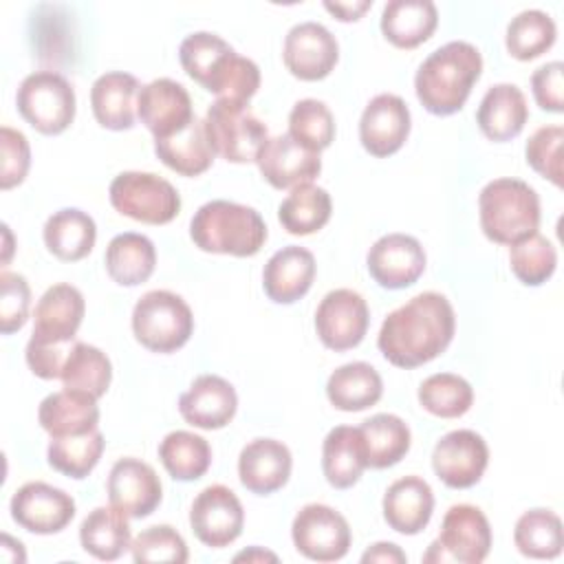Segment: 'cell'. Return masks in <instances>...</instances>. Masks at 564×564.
Masks as SVG:
<instances>
[{"label":"cell","mask_w":564,"mask_h":564,"mask_svg":"<svg viewBox=\"0 0 564 564\" xmlns=\"http://www.w3.org/2000/svg\"><path fill=\"white\" fill-rule=\"evenodd\" d=\"M156 156L181 176H198L214 163V148L205 132V121L196 119L165 139H154Z\"/></svg>","instance_id":"32"},{"label":"cell","mask_w":564,"mask_h":564,"mask_svg":"<svg viewBox=\"0 0 564 564\" xmlns=\"http://www.w3.org/2000/svg\"><path fill=\"white\" fill-rule=\"evenodd\" d=\"M59 379L66 390H77L101 399L112 379V364L108 355L97 346L75 341L64 361Z\"/></svg>","instance_id":"39"},{"label":"cell","mask_w":564,"mask_h":564,"mask_svg":"<svg viewBox=\"0 0 564 564\" xmlns=\"http://www.w3.org/2000/svg\"><path fill=\"white\" fill-rule=\"evenodd\" d=\"M189 238L200 251L249 258L262 249L267 225L253 207L220 198L198 207L189 223Z\"/></svg>","instance_id":"4"},{"label":"cell","mask_w":564,"mask_h":564,"mask_svg":"<svg viewBox=\"0 0 564 564\" xmlns=\"http://www.w3.org/2000/svg\"><path fill=\"white\" fill-rule=\"evenodd\" d=\"M516 549L531 560H553L562 553V520L549 509L524 511L513 529Z\"/></svg>","instance_id":"41"},{"label":"cell","mask_w":564,"mask_h":564,"mask_svg":"<svg viewBox=\"0 0 564 564\" xmlns=\"http://www.w3.org/2000/svg\"><path fill=\"white\" fill-rule=\"evenodd\" d=\"M359 432L364 438L368 467L372 469H386L397 465L410 449V427L397 414H375L359 425Z\"/></svg>","instance_id":"37"},{"label":"cell","mask_w":564,"mask_h":564,"mask_svg":"<svg viewBox=\"0 0 564 564\" xmlns=\"http://www.w3.org/2000/svg\"><path fill=\"white\" fill-rule=\"evenodd\" d=\"M425 262L421 242L408 234L381 236L366 258L372 280L390 291L412 286L423 275Z\"/></svg>","instance_id":"18"},{"label":"cell","mask_w":564,"mask_h":564,"mask_svg":"<svg viewBox=\"0 0 564 564\" xmlns=\"http://www.w3.org/2000/svg\"><path fill=\"white\" fill-rule=\"evenodd\" d=\"M104 447H106V441L97 427L93 432L77 434V436L51 438L46 449V460L55 471L68 478L82 480L97 467L104 454Z\"/></svg>","instance_id":"42"},{"label":"cell","mask_w":564,"mask_h":564,"mask_svg":"<svg viewBox=\"0 0 564 564\" xmlns=\"http://www.w3.org/2000/svg\"><path fill=\"white\" fill-rule=\"evenodd\" d=\"M480 73V51L469 42L454 40L423 59L414 75V90L427 112L447 117L465 106Z\"/></svg>","instance_id":"3"},{"label":"cell","mask_w":564,"mask_h":564,"mask_svg":"<svg viewBox=\"0 0 564 564\" xmlns=\"http://www.w3.org/2000/svg\"><path fill=\"white\" fill-rule=\"evenodd\" d=\"M489 463V449L474 430H452L441 436L432 452L434 474L452 489L474 487Z\"/></svg>","instance_id":"14"},{"label":"cell","mask_w":564,"mask_h":564,"mask_svg":"<svg viewBox=\"0 0 564 564\" xmlns=\"http://www.w3.org/2000/svg\"><path fill=\"white\" fill-rule=\"evenodd\" d=\"M286 70L302 82H319L330 75L339 59L335 35L319 22H300L286 37L282 48Z\"/></svg>","instance_id":"17"},{"label":"cell","mask_w":564,"mask_h":564,"mask_svg":"<svg viewBox=\"0 0 564 564\" xmlns=\"http://www.w3.org/2000/svg\"><path fill=\"white\" fill-rule=\"evenodd\" d=\"M438 24L436 4L430 0H390L381 13V33L397 48H414L432 37Z\"/></svg>","instance_id":"31"},{"label":"cell","mask_w":564,"mask_h":564,"mask_svg":"<svg viewBox=\"0 0 564 564\" xmlns=\"http://www.w3.org/2000/svg\"><path fill=\"white\" fill-rule=\"evenodd\" d=\"M130 551H132L134 562L183 564L189 557L183 535L176 529H172L170 524H156V527L141 531L132 540Z\"/></svg>","instance_id":"47"},{"label":"cell","mask_w":564,"mask_h":564,"mask_svg":"<svg viewBox=\"0 0 564 564\" xmlns=\"http://www.w3.org/2000/svg\"><path fill=\"white\" fill-rule=\"evenodd\" d=\"M258 170L275 189H293L311 183L322 172L317 152L300 145L291 134H278L264 141L258 152Z\"/></svg>","instance_id":"22"},{"label":"cell","mask_w":564,"mask_h":564,"mask_svg":"<svg viewBox=\"0 0 564 564\" xmlns=\"http://www.w3.org/2000/svg\"><path fill=\"white\" fill-rule=\"evenodd\" d=\"M108 500L128 518L150 516L163 498V487L156 471L139 458H119L106 480Z\"/></svg>","instance_id":"19"},{"label":"cell","mask_w":564,"mask_h":564,"mask_svg":"<svg viewBox=\"0 0 564 564\" xmlns=\"http://www.w3.org/2000/svg\"><path fill=\"white\" fill-rule=\"evenodd\" d=\"M366 467L368 458L359 427H333L322 445V471L328 485L335 489H348L357 485Z\"/></svg>","instance_id":"30"},{"label":"cell","mask_w":564,"mask_h":564,"mask_svg":"<svg viewBox=\"0 0 564 564\" xmlns=\"http://www.w3.org/2000/svg\"><path fill=\"white\" fill-rule=\"evenodd\" d=\"M31 289L24 275L13 271H2L0 275V330L11 335L20 330L29 319Z\"/></svg>","instance_id":"49"},{"label":"cell","mask_w":564,"mask_h":564,"mask_svg":"<svg viewBox=\"0 0 564 564\" xmlns=\"http://www.w3.org/2000/svg\"><path fill=\"white\" fill-rule=\"evenodd\" d=\"M482 234L496 245H513L540 227V198L520 178H494L478 196Z\"/></svg>","instance_id":"5"},{"label":"cell","mask_w":564,"mask_h":564,"mask_svg":"<svg viewBox=\"0 0 564 564\" xmlns=\"http://www.w3.org/2000/svg\"><path fill=\"white\" fill-rule=\"evenodd\" d=\"M2 229H4V234H7V242H9V227H7V225H2ZM9 249H11V247H7V253H4V262L9 260Z\"/></svg>","instance_id":"55"},{"label":"cell","mask_w":564,"mask_h":564,"mask_svg":"<svg viewBox=\"0 0 564 564\" xmlns=\"http://www.w3.org/2000/svg\"><path fill=\"white\" fill-rule=\"evenodd\" d=\"M86 302L79 289L73 284L59 282L44 291L35 306L31 344L40 346H68L75 339L82 319H84Z\"/></svg>","instance_id":"16"},{"label":"cell","mask_w":564,"mask_h":564,"mask_svg":"<svg viewBox=\"0 0 564 564\" xmlns=\"http://www.w3.org/2000/svg\"><path fill=\"white\" fill-rule=\"evenodd\" d=\"M108 194L119 214L145 225H165L181 212L176 187L152 172H121Z\"/></svg>","instance_id":"9"},{"label":"cell","mask_w":564,"mask_h":564,"mask_svg":"<svg viewBox=\"0 0 564 564\" xmlns=\"http://www.w3.org/2000/svg\"><path fill=\"white\" fill-rule=\"evenodd\" d=\"M529 119L524 93L516 84H496L480 99L476 123L480 132L496 143L516 139Z\"/></svg>","instance_id":"27"},{"label":"cell","mask_w":564,"mask_h":564,"mask_svg":"<svg viewBox=\"0 0 564 564\" xmlns=\"http://www.w3.org/2000/svg\"><path fill=\"white\" fill-rule=\"evenodd\" d=\"M333 212L330 194L317 185L293 187L291 194L280 203L278 218L282 227L293 236H311L319 231Z\"/></svg>","instance_id":"38"},{"label":"cell","mask_w":564,"mask_h":564,"mask_svg":"<svg viewBox=\"0 0 564 564\" xmlns=\"http://www.w3.org/2000/svg\"><path fill=\"white\" fill-rule=\"evenodd\" d=\"M419 403L434 416L458 419L474 403V390L467 379L454 372H436L419 386Z\"/></svg>","instance_id":"44"},{"label":"cell","mask_w":564,"mask_h":564,"mask_svg":"<svg viewBox=\"0 0 564 564\" xmlns=\"http://www.w3.org/2000/svg\"><path fill=\"white\" fill-rule=\"evenodd\" d=\"M37 421L51 438L59 436H77L97 430L99 425V405L97 399L77 392V390H59L48 394L37 410Z\"/></svg>","instance_id":"29"},{"label":"cell","mask_w":564,"mask_h":564,"mask_svg":"<svg viewBox=\"0 0 564 564\" xmlns=\"http://www.w3.org/2000/svg\"><path fill=\"white\" fill-rule=\"evenodd\" d=\"M289 134L311 152L326 150L335 139V119L319 99H300L289 112Z\"/></svg>","instance_id":"46"},{"label":"cell","mask_w":564,"mask_h":564,"mask_svg":"<svg viewBox=\"0 0 564 564\" xmlns=\"http://www.w3.org/2000/svg\"><path fill=\"white\" fill-rule=\"evenodd\" d=\"M139 82L123 70L104 73L90 88V106L97 123L108 130H130L137 119Z\"/></svg>","instance_id":"28"},{"label":"cell","mask_w":564,"mask_h":564,"mask_svg":"<svg viewBox=\"0 0 564 564\" xmlns=\"http://www.w3.org/2000/svg\"><path fill=\"white\" fill-rule=\"evenodd\" d=\"M410 134V108L392 93H381L368 101L359 119V141L377 159L399 152Z\"/></svg>","instance_id":"20"},{"label":"cell","mask_w":564,"mask_h":564,"mask_svg":"<svg viewBox=\"0 0 564 564\" xmlns=\"http://www.w3.org/2000/svg\"><path fill=\"white\" fill-rule=\"evenodd\" d=\"M205 132L216 154L229 163H251L269 139L267 126L251 112L249 104L216 99L205 115Z\"/></svg>","instance_id":"7"},{"label":"cell","mask_w":564,"mask_h":564,"mask_svg":"<svg viewBox=\"0 0 564 564\" xmlns=\"http://www.w3.org/2000/svg\"><path fill=\"white\" fill-rule=\"evenodd\" d=\"M234 560L236 562H267V560L269 562H278V555L271 553V551H262L260 546H251V549L238 553Z\"/></svg>","instance_id":"54"},{"label":"cell","mask_w":564,"mask_h":564,"mask_svg":"<svg viewBox=\"0 0 564 564\" xmlns=\"http://www.w3.org/2000/svg\"><path fill=\"white\" fill-rule=\"evenodd\" d=\"M454 330L456 317L449 300L436 291H425L383 319L377 346L392 366L416 368L445 352Z\"/></svg>","instance_id":"1"},{"label":"cell","mask_w":564,"mask_h":564,"mask_svg":"<svg viewBox=\"0 0 564 564\" xmlns=\"http://www.w3.org/2000/svg\"><path fill=\"white\" fill-rule=\"evenodd\" d=\"M11 518L37 535L59 533L75 518V500L64 489L33 480L22 485L11 498Z\"/></svg>","instance_id":"15"},{"label":"cell","mask_w":564,"mask_h":564,"mask_svg":"<svg viewBox=\"0 0 564 564\" xmlns=\"http://www.w3.org/2000/svg\"><path fill=\"white\" fill-rule=\"evenodd\" d=\"M562 126H542L527 141V163L555 187H562Z\"/></svg>","instance_id":"48"},{"label":"cell","mask_w":564,"mask_h":564,"mask_svg":"<svg viewBox=\"0 0 564 564\" xmlns=\"http://www.w3.org/2000/svg\"><path fill=\"white\" fill-rule=\"evenodd\" d=\"M370 324L366 300L352 289H335L324 295L315 311V330L319 341L335 352L361 344Z\"/></svg>","instance_id":"12"},{"label":"cell","mask_w":564,"mask_h":564,"mask_svg":"<svg viewBox=\"0 0 564 564\" xmlns=\"http://www.w3.org/2000/svg\"><path fill=\"white\" fill-rule=\"evenodd\" d=\"M562 62H549L540 66L531 75V90L535 104L546 112H562L564 110V95H562Z\"/></svg>","instance_id":"51"},{"label":"cell","mask_w":564,"mask_h":564,"mask_svg":"<svg viewBox=\"0 0 564 564\" xmlns=\"http://www.w3.org/2000/svg\"><path fill=\"white\" fill-rule=\"evenodd\" d=\"M408 557L405 553L392 542H377L364 555L361 562H388V564H403Z\"/></svg>","instance_id":"52"},{"label":"cell","mask_w":564,"mask_h":564,"mask_svg":"<svg viewBox=\"0 0 564 564\" xmlns=\"http://www.w3.org/2000/svg\"><path fill=\"white\" fill-rule=\"evenodd\" d=\"M434 511V491L421 476H403L383 494V518L403 535L421 533Z\"/></svg>","instance_id":"26"},{"label":"cell","mask_w":564,"mask_h":564,"mask_svg":"<svg viewBox=\"0 0 564 564\" xmlns=\"http://www.w3.org/2000/svg\"><path fill=\"white\" fill-rule=\"evenodd\" d=\"M491 551V527L487 516L474 505L447 509L438 538L430 544L423 562L480 564Z\"/></svg>","instance_id":"10"},{"label":"cell","mask_w":564,"mask_h":564,"mask_svg":"<svg viewBox=\"0 0 564 564\" xmlns=\"http://www.w3.org/2000/svg\"><path fill=\"white\" fill-rule=\"evenodd\" d=\"M238 410L234 386L218 375H200L178 399L181 416L200 430L225 427Z\"/></svg>","instance_id":"23"},{"label":"cell","mask_w":564,"mask_h":564,"mask_svg":"<svg viewBox=\"0 0 564 564\" xmlns=\"http://www.w3.org/2000/svg\"><path fill=\"white\" fill-rule=\"evenodd\" d=\"M0 150H2V167H0V187L11 189L20 185L31 167V148L26 137L20 130L9 126L0 128Z\"/></svg>","instance_id":"50"},{"label":"cell","mask_w":564,"mask_h":564,"mask_svg":"<svg viewBox=\"0 0 564 564\" xmlns=\"http://www.w3.org/2000/svg\"><path fill=\"white\" fill-rule=\"evenodd\" d=\"M79 542L86 553L101 562L121 557L132 546L128 516H123L112 505L93 509L79 527Z\"/></svg>","instance_id":"36"},{"label":"cell","mask_w":564,"mask_h":564,"mask_svg":"<svg viewBox=\"0 0 564 564\" xmlns=\"http://www.w3.org/2000/svg\"><path fill=\"white\" fill-rule=\"evenodd\" d=\"M326 11H330L337 20L341 22H355L359 20L370 7H372V0H357V2H324Z\"/></svg>","instance_id":"53"},{"label":"cell","mask_w":564,"mask_h":564,"mask_svg":"<svg viewBox=\"0 0 564 564\" xmlns=\"http://www.w3.org/2000/svg\"><path fill=\"white\" fill-rule=\"evenodd\" d=\"M509 247V267L522 284L540 286L555 273L557 251L546 236L535 231Z\"/></svg>","instance_id":"45"},{"label":"cell","mask_w":564,"mask_h":564,"mask_svg":"<svg viewBox=\"0 0 564 564\" xmlns=\"http://www.w3.org/2000/svg\"><path fill=\"white\" fill-rule=\"evenodd\" d=\"M189 527L205 546L223 549L242 533L245 509L229 487L209 485L192 502Z\"/></svg>","instance_id":"13"},{"label":"cell","mask_w":564,"mask_h":564,"mask_svg":"<svg viewBox=\"0 0 564 564\" xmlns=\"http://www.w3.org/2000/svg\"><path fill=\"white\" fill-rule=\"evenodd\" d=\"M293 458L289 447L275 438H256L238 456V476L247 491L269 496L282 489L291 476Z\"/></svg>","instance_id":"24"},{"label":"cell","mask_w":564,"mask_h":564,"mask_svg":"<svg viewBox=\"0 0 564 564\" xmlns=\"http://www.w3.org/2000/svg\"><path fill=\"white\" fill-rule=\"evenodd\" d=\"M315 280V256L297 245L275 251L262 271V286L271 302L293 304L304 297Z\"/></svg>","instance_id":"25"},{"label":"cell","mask_w":564,"mask_h":564,"mask_svg":"<svg viewBox=\"0 0 564 564\" xmlns=\"http://www.w3.org/2000/svg\"><path fill=\"white\" fill-rule=\"evenodd\" d=\"M137 117L154 139H165L194 121L192 97L185 86L174 79H154L139 90Z\"/></svg>","instance_id":"21"},{"label":"cell","mask_w":564,"mask_h":564,"mask_svg":"<svg viewBox=\"0 0 564 564\" xmlns=\"http://www.w3.org/2000/svg\"><path fill=\"white\" fill-rule=\"evenodd\" d=\"M557 29L549 13L540 9H527L520 11L516 18H511L505 35V44L511 57L520 62H529L546 53L555 42Z\"/></svg>","instance_id":"43"},{"label":"cell","mask_w":564,"mask_h":564,"mask_svg":"<svg viewBox=\"0 0 564 564\" xmlns=\"http://www.w3.org/2000/svg\"><path fill=\"white\" fill-rule=\"evenodd\" d=\"M383 394L379 372L366 361H350L330 372L326 381L328 401L341 412H361L372 408Z\"/></svg>","instance_id":"34"},{"label":"cell","mask_w":564,"mask_h":564,"mask_svg":"<svg viewBox=\"0 0 564 564\" xmlns=\"http://www.w3.org/2000/svg\"><path fill=\"white\" fill-rule=\"evenodd\" d=\"M106 271L121 286L143 284L156 267V249L143 234L126 231L115 236L106 247Z\"/></svg>","instance_id":"35"},{"label":"cell","mask_w":564,"mask_h":564,"mask_svg":"<svg viewBox=\"0 0 564 564\" xmlns=\"http://www.w3.org/2000/svg\"><path fill=\"white\" fill-rule=\"evenodd\" d=\"M22 119L42 134H59L75 119V90L66 77L53 70L26 75L15 95Z\"/></svg>","instance_id":"8"},{"label":"cell","mask_w":564,"mask_h":564,"mask_svg":"<svg viewBox=\"0 0 564 564\" xmlns=\"http://www.w3.org/2000/svg\"><path fill=\"white\" fill-rule=\"evenodd\" d=\"M132 333L152 352H174L194 333V315L187 302L165 289L148 291L132 308Z\"/></svg>","instance_id":"6"},{"label":"cell","mask_w":564,"mask_h":564,"mask_svg":"<svg viewBox=\"0 0 564 564\" xmlns=\"http://www.w3.org/2000/svg\"><path fill=\"white\" fill-rule=\"evenodd\" d=\"M159 458L165 471L181 482L198 480L212 465L209 443L187 430L170 432L159 445Z\"/></svg>","instance_id":"40"},{"label":"cell","mask_w":564,"mask_h":564,"mask_svg":"<svg viewBox=\"0 0 564 564\" xmlns=\"http://www.w3.org/2000/svg\"><path fill=\"white\" fill-rule=\"evenodd\" d=\"M183 70L218 99L245 101L260 88V68L253 59L238 55L220 35L196 31L178 46Z\"/></svg>","instance_id":"2"},{"label":"cell","mask_w":564,"mask_h":564,"mask_svg":"<svg viewBox=\"0 0 564 564\" xmlns=\"http://www.w3.org/2000/svg\"><path fill=\"white\" fill-rule=\"evenodd\" d=\"M295 549L313 562L341 560L352 542L346 518L328 505H304L291 524Z\"/></svg>","instance_id":"11"},{"label":"cell","mask_w":564,"mask_h":564,"mask_svg":"<svg viewBox=\"0 0 564 564\" xmlns=\"http://www.w3.org/2000/svg\"><path fill=\"white\" fill-rule=\"evenodd\" d=\"M97 240V225L95 220L77 209V207H64L48 216L44 225V245L46 249L64 260V262H77L86 258Z\"/></svg>","instance_id":"33"}]
</instances>
